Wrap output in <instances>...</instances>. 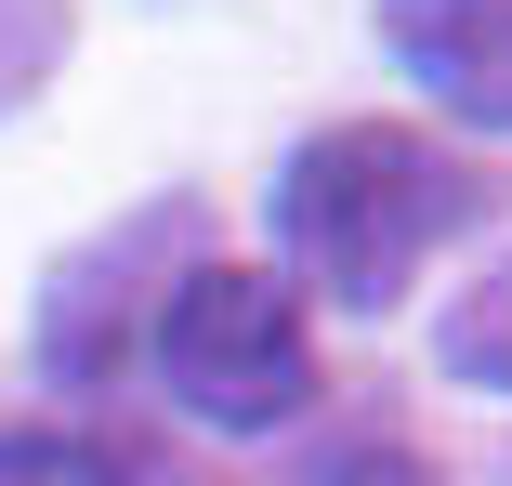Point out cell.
<instances>
[{"mask_svg":"<svg viewBox=\"0 0 512 486\" xmlns=\"http://www.w3.org/2000/svg\"><path fill=\"white\" fill-rule=\"evenodd\" d=\"M473 211H486V171L447 158L434 132H407V119H342L316 145H289V171H276V250L342 316L407 303L434 237H460Z\"/></svg>","mask_w":512,"mask_h":486,"instance_id":"obj_1","label":"cell"},{"mask_svg":"<svg viewBox=\"0 0 512 486\" xmlns=\"http://www.w3.org/2000/svg\"><path fill=\"white\" fill-rule=\"evenodd\" d=\"M381 53L447 119L512 132V0H381Z\"/></svg>","mask_w":512,"mask_h":486,"instance_id":"obj_3","label":"cell"},{"mask_svg":"<svg viewBox=\"0 0 512 486\" xmlns=\"http://www.w3.org/2000/svg\"><path fill=\"white\" fill-rule=\"evenodd\" d=\"M302 486H447V473L407 447L394 421H355V434H329V447H316V473H302Z\"/></svg>","mask_w":512,"mask_h":486,"instance_id":"obj_6","label":"cell"},{"mask_svg":"<svg viewBox=\"0 0 512 486\" xmlns=\"http://www.w3.org/2000/svg\"><path fill=\"white\" fill-rule=\"evenodd\" d=\"M434 355H447V381H473V395H512V250L447 303V329H434Z\"/></svg>","mask_w":512,"mask_h":486,"instance_id":"obj_4","label":"cell"},{"mask_svg":"<svg viewBox=\"0 0 512 486\" xmlns=\"http://www.w3.org/2000/svg\"><path fill=\"white\" fill-rule=\"evenodd\" d=\"M145 355L171 381V408L211 434H276L316 408V329H302V289L276 263H197L145 316Z\"/></svg>","mask_w":512,"mask_h":486,"instance_id":"obj_2","label":"cell"},{"mask_svg":"<svg viewBox=\"0 0 512 486\" xmlns=\"http://www.w3.org/2000/svg\"><path fill=\"white\" fill-rule=\"evenodd\" d=\"M0 486H145V473L106 434H27V421H0Z\"/></svg>","mask_w":512,"mask_h":486,"instance_id":"obj_5","label":"cell"},{"mask_svg":"<svg viewBox=\"0 0 512 486\" xmlns=\"http://www.w3.org/2000/svg\"><path fill=\"white\" fill-rule=\"evenodd\" d=\"M53 53H66V0H0V106H14V92H40Z\"/></svg>","mask_w":512,"mask_h":486,"instance_id":"obj_7","label":"cell"}]
</instances>
